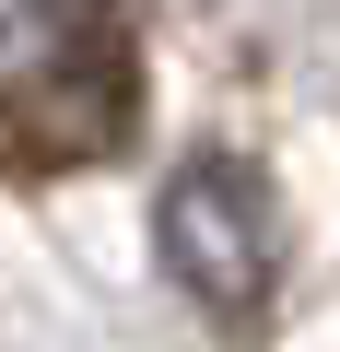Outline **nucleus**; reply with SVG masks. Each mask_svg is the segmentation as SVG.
Here are the masks:
<instances>
[{
	"instance_id": "2",
	"label": "nucleus",
	"mask_w": 340,
	"mask_h": 352,
	"mask_svg": "<svg viewBox=\"0 0 340 352\" xmlns=\"http://www.w3.org/2000/svg\"><path fill=\"white\" fill-rule=\"evenodd\" d=\"M152 247H164V270H177V294H188L200 317H258L270 282H282V212H270L258 176L223 164V153H200V164L164 176Z\"/></svg>"
},
{
	"instance_id": "1",
	"label": "nucleus",
	"mask_w": 340,
	"mask_h": 352,
	"mask_svg": "<svg viewBox=\"0 0 340 352\" xmlns=\"http://www.w3.org/2000/svg\"><path fill=\"white\" fill-rule=\"evenodd\" d=\"M141 129V36L117 12H12L0 24V164L71 176L129 153Z\"/></svg>"
}]
</instances>
